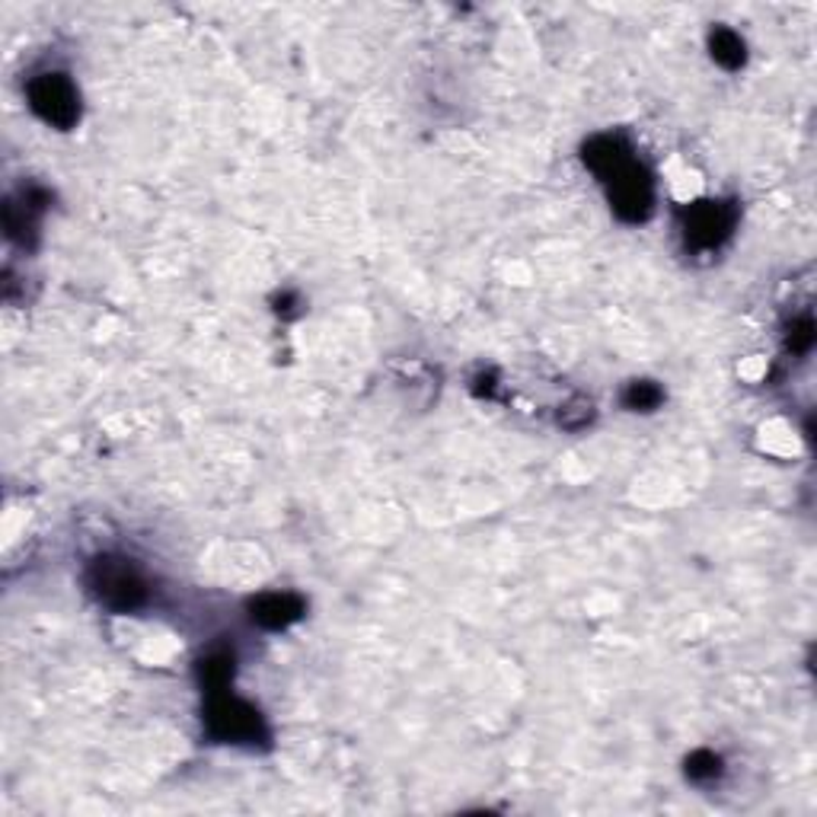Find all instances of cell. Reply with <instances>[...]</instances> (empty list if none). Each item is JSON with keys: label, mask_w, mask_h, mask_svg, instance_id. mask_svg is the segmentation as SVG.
<instances>
[{"label": "cell", "mask_w": 817, "mask_h": 817, "mask_svg": "<svg viewBox=\"0 0 817 817\" xmlns=\"http://www.w3.org/2000/svg\"><path fill=\"white\" fill-rule=\"evenodd\" d=\"M585 164L600 176V182L610 192V205L620 214L622 221H646L654 205V192H651V176L642 169V164L632 157V150L614 138V135H600L594 142L585 144Z\"/></svg>", "instance_id": "1"}, {"label": "cell", "mask_w": 817, "mask_h": 817, "mask_svg": "<svg viewBox=\"0 0 817 817\" xmlns=\"http://www.w3.org/2000/svg\"><path fill=\"white\" fill-rule=\"evenodd\" d=\"M86 585L96 594L99 604L113 607V610H138L147 600V585L138 575V568L128 559L118 556H99L96 563L86 568Z\"/></svg>", "instance_id": "2"}, {"label": "cell", "mask_w": 817, "mask_h": 817, "mask_svg": "<svg viewBox=\"0 0 817 817\" xmlns=\"http://www.w3.org/2000/svg\"><path fill=\"white\" fill-rule=\"evenodd\" d=\"M205 722H208V732L214 734L218 741L255 744V741L265 737L262 715L250 703L230 696L227 690L208 693V715H205Z\"/></svg>", "instance_id": "3"}, {"label": "cell", "mask_w": 817, "mask_h": 817, "mask_svg": "<svg viewBox=\"0 0 817 817\" xmlns=\"http://www.w3.org/2000/svg\"><path fill=\"white\" fill-rule=\"evenodd\" d=\"M29 106L42 122L55 128H71L81 115V99L64 74H39L29 81Z\"/></svg>", "instance_id": "4"}, {"label": "cell", "mask_w": 817, "mask_h": 817, "mask_svg": "<svg viewBox=\"0 0 817 817\" xmlns=\"http://www.w3.org/2000/svg\"><path fill=\"white\" fill-rule=\"evenodd\" d=\"M734 208L725 201H700L683 214V237L696 250H715L734 230Z\"/></svg>", "instance_id": "5"}, {"label": "cell", "mask_w": 817, "mask_h": 817, "mask_svg": "<svg viewBox=\"0 0 817 817\" xmlns=\"http://www.w3.org/2000/svg\"><path fill=\"white\" fill-rule=\"evenodd\" d=\"M45 192L42 189H23L20 198H10L7 201V208H3V221H7V233L17 240V243H23L27 247L29 237L35 233V218H39V211L45 208Z\"/></svg>", "instance_id": "6"}, {"label": "cell", "mask_w": 817, "mask_h": 817, "mask_svg": "<svg viewBox=\"0 0 817 817\" xmlns=\"http://www.w3.org/2000/svg\"><path fill=\"white\" fill-rule=\"evenodd\" d=\"M253 620L265 629H284L294 620L304 617V600L294 597V594H262L259 600H253Z\"/></svg>", "instance_id": "7"}, {"label": "cell", "mask_w": 817, "mask_h": 817, "mask_svg": "<svg viewBox=\"0 0 817 817\" xmlns=\"http://www.w3.org/2000/svg\"><path fill=\"white\" fill-rule=\"evenodd\" d=\"M709 49H712V57L729 71H737L744 64V39L732 29H715L709 35Z\"/></svg>", "instance_id": "8"}, {"label": "cell", "mask_w": 817, "mask_h": 817, "mask_svg": "<svg viewBox=\"0 0 817 817\" xmlns=\"http://www.w3.org/2000/svg\"><path fill=\"white\" fill-rule=\"evenodd\" d=\"M233 677V658L227 651H214L201 661V680L208 687V693H218V690H227Z\"/></svg>", "instance_id": "9"}, {"label": "cell", "mask_w": 817, "mask_h": 817, "mask_svg": "<svg viewBox=\"0 0 817 817\" xmlns=\"http://www.w3.org/2000/svg\"><path fill=\"white\" fill-rule=\"evenodd\" d=\"M622 402H626V409H632V412H649V409H654V406L661 402V390H658L651 380H636V384L626 387Z\"/></svg>", "instance_id": "10"}, {"label": "cell", "mask_w": 817, "mask_h": 817, "mask_svg": "<svg viewBox=\"0 0 817 817\" xmlns=\"http://www.w3.org/2000/svg\"><path fill=\"white\" fill-rule=\"evenodd\" d=\"M687 776L693 783H712L722 776V757H715L712 751H696L690 761H687Z\"/></svg>", "instance_id": "11"}, {"label": "cell", "mask_w": 817, "mask_h": 817, "mask_svg": "<svg viewBox=\"0 0 817 817\" xmlns=\"http://www.w3.org/2000/svg\"><path fill=\"white\" fill-rule=\"evenodd\" d=\"M811 342H815V326H811V320L805 316V320H798V323L792 326L789 345L795 348V352H808V348H811Z\"/></svg>", "instance_id": "12"}]
</instances>
